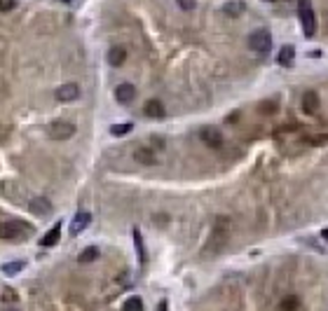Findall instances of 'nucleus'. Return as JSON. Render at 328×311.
I'll list each match as a JSON object with an SVG mask.
<instances>
[{"label":"nucleus","mask_w":328,"mask_h":311,"mask_svg":"<svg viewBox=\"0 0 328 311\" xmlns=\"http://www.w3.org/2000/svg\"><path fill=\"white\" fill-rule=\"evenodd\" d=\"M134 129V124L132 122H122V124H113L111 127V133L113 136H127L129 131Z\"/></svg>","instance_id":"aec40b11"},{"label":"nucleus","mask_w":328,"mask_h":311,"mask_svg":"<svg viewBox=\"0 0 328 311\" xmlns=\"http://www.w3.org/2000/svg\"><path fill=\"white\" fill-rule=\"evenodd\" d=\"M134 246H136V255H139V262L143 265L145 262V248H143V236H141L139 227H134Z\"/></svg>","instance_id":"f3484780"},{"label":"nucleus","mask_w":328,"mask_h":311,"mask_svg":"<svg viewBox=\"0 0 328 311\" xmlns=\"http://www.w3.org/2000/svg\"><path fill=\"white\" fill-rule=\"evenodd\" d=\"M244 10H246V5L242 3V0H228V3L223 5V14H225V17H232V19L242 17Z\"/></svg>","instance_id":"9b49d317"},{"label":"nucleus","mask_w":328,"mask_h":311,"mask_svg":"<svg viewBox=\"0 0 328 311\" xmlns=\"http://www.w3.org/2000/svg\"><path fill=\"white\" fill-rule=\"evenodd\" d=\"M0 300H3V302H7V304H10V302H17L19 297H17V293H14V290H12V288H5V290H3V295H0Z\"/></svg>","instance_id":"4be33fe9"},{"label":"nucleus","mask_w":328,"mask_h":311,"mask_svg":"<svg viewBox=\"0 0 328 311\" xmlns=\"http://www.w3.org/2000/svg\"><path fill=\"white\" fill-rule=\"evenodd\" d=\"M124 61H127V50H124V47H113V50L108 52V63H111L113 68H120Z\"/></svg>","instance_id":"4468645a"},{"label":"nucleus","mask_w":328,"mask_h":311,"mask_svg":"<svg viewBox=\"0 0 328 311\" xmlns=\"http://www.w3.org/2000/svg\"><path fill=\"white\" fill-rule=\"evenodd\" d=\"M143 112L145 117H150V119H162V117L167 115V110H164V103L157 99H150L148 103L143 106Z\"/></svg>","instance_id":"9d476101"},{"label":"nucleus","mask_w":328,"mask_h":311,"mask_svg":"<svg viewBox=\"0 0 328 311\" xmlns=\"http://www.w3.org/2000/svg\"><path fill=\"white\" fill-rule=\"evenodd\" d=\"M31 211L38 213V216H50V213H52V204L47 199H33V201H31Z\"/></svg>","instance_id":"dca6fc26"},{"label":"nucleus","mask_w":328,"mask_h":311,"mask_svg":"<svg viewBox=\"0 0 328 311\" xmlns=\"http://www.w3.org/2000/svg\"><path fill=\"white\" fill-rule=\"evenodd\" d=\"M89 222H92V213H87V211L75 213V218H73V222H71V234H73V236L82 234L84 229L89 227Z\"/></svg>","instance_id":"6e6552de"},{"label":"nucleus","mask_w":328,"mask_h":311,"mask_svg":"<svg viewBox=\"0 0 328 311\" xmlns=\"http://www.w3.org/2000/svg\"><path fill=\"white\" fill-rule=\"evenodd\" d=\"M321 236H323V239L328 241V229H323V232H321Z\"/></svg>","instance_id":"a878e982"},{"label":"nucleus","mask_w":328,"mask_h":311,"mask_svg":"<svg viewBox=\"0 0 328 311\" xmlns=\"http://www.w3.org/2000/svg\"><path fill=\"white\" fill-rule=\"evenodd\" d=\"M56 101H61V103H71V101L80 99V87L75 82H68V84H61V87L54 91Z\"/></svg>","instance_id":"423d86ee"},{"label":"nucleus","mask_w":328,"mask_h":311,"mask_svg":"<svg viewBox=\"0 0 328 311\" xmlns=\"http://www.w3.org/2000/svg\"><path fill=\"white\" fill-rule=\"evenodd\" d=\"M10 311H14V309H10Z\"/></svg>","instance_id":"cd10ccee"},{"label":"nucleus","mask_w":328,"mask_h":311,"mask_svg":"<svg viewBox=\"0 0 328 311\" xmlns=\"http://www.w3.org/2000/svg\"><path fill=\"white\" fill-rule=\"evenodd\" d=\"M31 234V227L24 225V222L17 220H3L0 222V239L3 241H14L19 236H28Z\"/></svg>","instance_id":"f03ea898"},{"label":"nucleus","mask_w":328,"mask_h":311,"mask_svg":"<svg viewBox=\"0 0 328 311\" xmlns=\"http://www.w3.org/2000/svg\"><path fill=\"white\" fill-rule=\"evenodd\" d=\"M302 110H305L307 115H317V112L321 110V99H319V94L314 89L305 91V96H302Z\"/></svg>","instance_id":"0eeeda50"},{"label":"nucleus","mask_w":328,"mask_h":311,"mask_svg":"<svg viewBox=\"0 0 328 311\" xmlns=\"http://www.w3.org/2000/svg\"><path fill=\"white\" fill-rule=\"evenodd\" d=\"M59 239H61V222H56L54 227H52L50 232L42 236V241H40V244H42L45 248H50V246H56V244H59Z\"/></svg>","instance_id":"2eb2a0df"},{"label":"nucleus","mask_w":328,"mask_h":311,"mask_svg":"<svg viewBox=\"0 0 328 311\" xmlns=\"http://www.w3.org/2000/svg\"><path fill=\"white\" fill-rule=\"evenodd\" d=\"M134 159L139 161V164H143V166H150V164L157 161V155L150 148H136V150H134Z\"/></svg>","instance_id":"f8f14e48"},{"label":"nucleus","mask_w":328,"mask_h":311,"mask_svg":"<svg viewBox=\"0 0 328 311\" xmlns=\"http://www.w3.org/2000/svg\"><path fill=\"white\" fill-rule=\"evenodd\" d=\"M298 17H300L305 38H314L317 35V14H314L312 0H298Z\"/></svg>","instance_id":"f257e3e1"},{"label":"nucleus","mask_w":328,"mask_h":311,"mask_svg":"<svg viewBox=\"0 0 328 311\" xmlns=\"http://www.w3.org/2000/svg\"><path fill=\"white\" fill-rule=\"evenodd\" d=\"M75 124H71V122H52L50 124V129H47V133H50V138H54V140H68V138H73L75 136Z\"/></svg>","instance_id":"20e7f679"},{"label":"nucleus","mask_w":328,"mask_h":311,"mask_svg":"<svg viewBox=\"0 0 328 311\" xmlns=\"http://www.w3.org/2000/svg\"><path fill=\"white\" fill-rule=\"evenodd\" d=\"M272 3H277V0H272Z\"/></svg>","instance_id":"bb28decb"},{"label":"nucleus","mask_w":328,"mask_h":311,"mask_svg":"<svg viewBox=\"0 0 328 311\" xmlns=\"http://www.w3.org/2000/svg\"><path fill=\"white\" fill-rule=\"evenodd\" d=\"M99 255H101V250L96 248V246H87V248H84L82 253L78 255V260H80V262H94Z\"/></svg>","instance_id":"a211bd4d"},{"label":"nucleus","mask_w":328,"mask_h":311,"mask_svg":"<svg viewBox=\"0 0 328 311\" xmlns=\"http://www.w3.org/2000/svg\"><path fill=\"white\" fill-rule=\"evenodd\" d=\"M157 311H169V309H167V302H160V306H157Z\"/></svg>","instance_id":"393cba45"},{"label":"nucleus","mask_w":328,"mask_h":311,"mask_svg":"<svg viewBox=\"0 0 328 311\" xmlns=\"http://www.w3.org/2000/svg\"><path fill=\"white\" fill-rule=\"evenodd\" d=\"M17 7V0H0V12H12Z\"/></svg>","instance_id":"b1692460"},{"label":"nucleus","mask_w":328,"mask_h":311,"mask_svg":"<svg viewBox=\"0 0 328 311\" xmlns=\"http://www.w3.org/2000/svg\"><path fill=\"white\" fill-rule=\"evenodd\" d=\"M295 61V47L293 44H284L281 50H279V54H277V63L279 66H291V63Z\"/></svg>","instance_id":"ddd939ff"},{"label":"nucleus","mask_w":328,"mask_h":311,"mask_svg":"<svg viewBox=\"0 0 328 311\" xmlns=\"http://www.w3.org/2000/svg\"><path fill=\"white\" fill-rule=\"evenodd\" d=\"M176 3H178V7L185 10V12H190V10H195L197 7V0H176Z\"/></svg>","instance_id":"5701e85b"},{"label":"nucleus","mask_w":328,"mask_h":311,"mask_svg":"<svg viewBox=\"0 0 328 311\" xmlns=\"http://www.w3.org/2000/svg\"><path fill=\"white\" fill-rule=\"evenodd\" d=\"M134 96H136V87L129 82H122V84H117L115 89V99L117 103H122V106H127V103H132Z\"/></svg>","instance_id":"1a4fd4ad"},{"label":"nucleus","mask_w":328,"mask_h":311,"mask_svg":"<svg viewBox=\"0 0 328 311\" xmlns=\"http://www.w3.org/2000/svg\"><path fill=\"white\" fill-rule=\"evenodd\" d=\"M24 267H26V262H21V260L7 262V265H3V274H5V276H14V274L24 272Z\"/></svg>","instance_id":"6ab92c4d"},{"label":"nucleus","mask_w":328,"mask_h":311,"mask_svg":"<svg viewBox=\"0 0 328 311\" xmlns=\"http://www.w3.org/2000/svg\"><path fill=\"white\" fill-rule=\"evenodd\" d=\"M200 138H202V143H206V148H213V150L223 148V133L216 127H204L200 131Z\"/></svg>","instance_id":"39448f33"},{"label":"nucleus","mask_w":328,"mask_h":311,"mask_svg":"<svg viewBox=\"0 0 328 311\" xmlns=\"http://www.w3.org/2000/svg\"><path fill=\"white\" fill-rule=\"evenodd\" d=\"M249 47L256 52V54H267V52L272 50V35H270V31H267V28L253 31V33L249 35Z\"/></svg>","instance_id":"7ed1b4c3"},{"label":"nucleus","mask_w":328,"mask_h":311,"mask_svg":"<svg viewBox=\"0 0 328 311\" xmlns=\"http://www.w3.org/2000/svg\"><path fill=\"white\" fill-rule=\"evenodd\" d=\"M124 311H143V302H141V297H129V300L124 302Z\"/></svg>","instance_id":"412c9836"}]
</instances>
